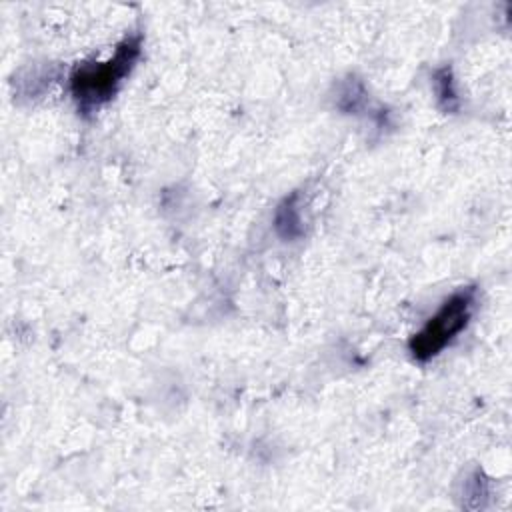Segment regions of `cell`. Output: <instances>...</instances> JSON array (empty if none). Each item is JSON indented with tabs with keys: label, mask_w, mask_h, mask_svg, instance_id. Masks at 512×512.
<instances>
[{
	"label": "cell",
	"mask_w": 512,
	"mask_h": 512,
	"mask_svg": "<svg viewBox=\"0 0 512 512\" xmlns=\"http://www.w3.org/2000/svg\"><path fill=\"white\" fill-rule=\"evenodd\" d=\"M434 86H436V94H438V102L440 106L450 112L458 108V96L454 90V80H452V72L450 68H440L434 74Z\"/></svg>",
	"instance_id": "obj_4"
},
{
	"label": "cell",
	"mask_w": 512,
	"mask_h": 512,
	"mask_svg": "<svg viewBox=\"0 0 512 512\" xmlns=\"http://www.w3.org/2000/svg\"><path fill=\"white\" fill-rule=\"evenodd\" d=\"M142 52V34H128L104 62H82L70 74V94L82 114L104 106L118 92Z\"/></svg>",
	"instance_id": "obj_1"
},
{
	"label": "cell",
	"mask_w": 512,
	"mask_h": 512,
	"mask_svg": "<svg viewBox=\"0 0 512 512\" xmlns=\"http://www.w3.org/2000/svg\"><path fill=\"white\" fill-rule=\"evenodd\" d=\"M476 302V288L468 286L462 290H456L452 296H448L434 316L426 320V324L410 338L408 350L410 354L426 362L434 356H438L470 322L472 310Z\"/></svg>",
	"instance_id": "obj_2"
},
{
	"label": "cell",
	"mask_w": 512,
	"mask_h": 512,
	"mask_svg": "<svg viewBox=\"0 0 512 512\" xmlns=\"http://www.w3.org/2000/svg\"><path fill=\"white\" fill-rule=\"evenodd\" d=\"M300 192H292L288 198L282 200V204L276 208L274 214V228L284 240H294L302 236V216H300Z\"/></svg>",
	"instance_id": "obj_3"
}]
</instances>
